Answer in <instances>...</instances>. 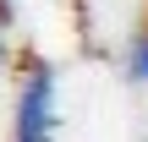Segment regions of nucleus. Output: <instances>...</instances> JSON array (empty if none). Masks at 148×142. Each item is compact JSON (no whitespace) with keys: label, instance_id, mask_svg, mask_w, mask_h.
Returning <instances> with one entry per match:
<instances>
[{"label":"nucleus","instance_id":"1","mask_svg":"<svg viewBox=\"0 0 148 142\" xmlns=\"http://www.w3.org/2000/svg\"><path fill=\"white\" fill-rule=\"evenodd\" d=\"M11 142H55V71L33 66L16 93V126Z\"/></svg>","mask_w":148,"mask_h":142},{"label":"nucleus","instance_id":"2","mask_svg":"<svg viewBox=\"0 0 148 142\" xmlns=\"http://www.w3.org/2000/svg\"><path fill=\"white\" fill-rule=\"evenodd\" d=\"M126 71H132V82H148V33L132 44V55H126Z\"/></svg>","mask_w":148,"mask_h":142},{"label":"nucleus","instance_id":"3","mask_svg":"<svg viewBox=\"0 0 148 142\" xmlns=\"http://www.w3.org/2000/svg\"><path fill=\"white\" fill-rule=\"evenodd\" d=\"M0 55H5V44H0Z\"/></svg>","mask_w":148,"mask_h":142}]
</instances>
